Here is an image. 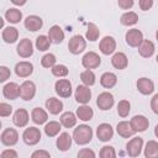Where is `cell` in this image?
<instances>
[{"instance_id": "53", "label": "cell", "mask_w": 158, "mask_h": 158, "mask_svg": "<svg viewBox=\"0 0 158 158\" xmlns=\"http://www.w3.org/2000/svg\"><path fill=\"white\" fill-rule=\"evenodd\" d=\"M156 40L158 41V30H157V32H156Z\"/></svg>"}, {"instance_id": "12", "label": "cell", "mask_w": 158, "mask_h": 158, "mask_svg": "<svg viewBox=\"0 0 158 158\" xmlns=\"http://www.w3.org/2000/svg\"><path fill=\"white\" fill-rule=\"evenodd\" d=\"M130 123H131V126H132L135 132H144L149 126L148 118L146 116H143V115H135L130 120Z\"/></svg>"}, {"instance_id": "14", "label": "cell", "mask_w": 158, "mask_h": 158, "mask_svg": "<svg viewBox=\"0 0 158 158\" xmlns=\"http://www.w3.org/2000/svg\"><path fill=\"white\" fill-rule=\"evenodd\" d=\"M96 136L99 141L101 142H107L112 138L114 136V128L110 123H100L96 128Z\"/></svg>"}, {"instance_id": "17", "label": "cell", "mask_w": 158, "mask_h": 158, "mask_svg": "<svg viewBox=\"0 0 158 158\" xmlns=\"http://www.w3.org/2000/svg\"><path fill=\"white\" fill-rule=\"evenodd\" d=\"M15 73L20 78H27L33 73V64L30 62H26V60L19 62L15 65Z\"/></svg>"}, {"instance_id": "38", "label": "cell", "mask_w": 158, "mask_h": 158, "mask_svg": "<svg viewBox=\"0 0 158 158\" xmlns=\"http://www.w3.org/2000/svg\"><path fill=\"white\" fill-rule=\"evenodd\" d=\"M51 43H52V42H51V40H49L48 36L41 35V36H38V37L36 38V48H37L38 51H41V52L47 51V49L49 48Z\"/></svg>"}, {"instance_id": "52", "label": "cell", "mask_w": 158, "mask_h": 158, "mask_svg": "<svg viewBox=\"0 0 158 158\" xmlns=\"http://www.w3.org/2000/svg\"><path fill=\"white\" fill-rule=\"evenodd\" d=\"M154 135L158 138V125H156V127H154Z\"/></svg>"}, {"instance_id": "36", "label": "cell", "mask_w": 158, "mask_h": 158, "mask_svg": "<svg viewBox=\"0 0 158 158\" xmlns=\"http://www.w3.org/2000/svg\"><path fill=\"white\" fill-rule=\"evenodd\" d=\"M99 36H100L99 27L95 23H93V22L88 23V30H86V33H85V38L91 41V42H95L99 38Z\"/></svg>"}, {"instance_id": "20", "label": "cell", "mask_w": 158, "mask_h": 158, "mask_svg": "<svg viewBox=\"0 0 158 158\" xmlns=\"http://www.w3.org/2000/svg\"><path fill=\"white\" fill-rule=\"evenodd\" d=\"M137 89L143 95H149L154 91V83L148 78H139L136 83Z\"/></svg>"}, {"instance_id": "43", "label": "cell", "mask_w": 158, "mask_h": 158, "mask_svg": "<svg viewBox=\"0 0 158 158\" xmlns=\"http://www.w3.org/2000/svg\"><path fill=\"white\" fill-rule=\"evenodd\" d=\"M11 112H12V106L10 104H6V102H1L0 104V116L1 117L10 116Z\"/></svg>"}, {"instance_id": "40", "label": "cell", "mask_w": 158, "mask_h": 158, "mask_svg": "<svg viewBox=\"0 0 158 158\" xmlns=\"http://www.w3.org/2000/svg\"><path fill=\"white\" fill-rule=\"evenodd\" d=\"M51 72H52V74H53L54 77H57V78L67 77L68 73H69L67 65H64V64H56V65H53V67L51 68Z\"/></svg>"}, {"instance_id": "10", "label": "cell", "mask_w": 158, "mask_h": 158, "mask_svg": "<svg viewBox=\"0 0 158 158\" xmlns=\"http://www.w3.org/2000/svg\"><path fill=\"white\" fill-rule=\"evenodd\" d=\"M54 90L60 98H69L72 95V83L68 79H58L54 84Z\"/></svg>"}, {"instance_id": "19", "label": "cell", "mask_w": 158, "mask_h": 158, "mask_svg": "<svg viewBox=\"0 0 158 158\" xmlns=\"http://www.w3.org/2000/svg\"><path fill=\"white\" fill-rule=\"evenodd\" d=\"M30 115L26 109H17L12 116V122L17 127H25L28 123Z\"/></svg>"}, {"instance_id": "22", "label": "cell", "mask_w": 158, "mask_h": 158, "mask_svg": "<svg viewBox=\"0 0 158 158\" xmlns=\"http://www.w3.org/2000/svg\"><path fill=\"white\" fill-rule=\"evenodd\" d=\"M111 64L114 68L118 69V70H122L125 69L127 65H128V59H127V56L122 52H116L112 58H111Z\"/></svg>"}, {"instance_id": "34", "label": "cell", "mask_w": 158, "mask_h": 158, "mask_svg": "<svg viewBox=\"0 0 158 158\" xmlns=\"http://www.w3.org/2000/svg\"><path fill=\"white\" fill-rule=\"evenodd\" d=\"M5 19L6 21H9L10 23H19L21 20H22V12L19 10V9H9L6 12H5Z\"/></svg>"}, {"instance_id": "50", "label": "cell", "mask_w": 158, "mask_h": 158, "mask_svg": "<svg viewBox=\"0 0 158 158\" xmlns=\"http://www.w3.org/2000/svg\"><path fill=\"white\" fill-rule=\"evenodd\" d=\"M151 109L154 114L158 115V94H156L152 99H151Z\"/></svg>"}, {"instance_id": "29", "label": "cell", "mask_w": 158, "mask_h": 158, "mask_svg": "<svg viewBox=\"0 0 158 158\" xmlns=\"http://www.w3.org/2000/svg\"><path fill=\"white\" fill-rule=\"evenodd\" d=\"M93 116H94V111L86 104H81V106L77 109V117L81 121H90Z\"/></svg>"}, {"instance_id": "33", "label": "cell", "mask_w": 158, "mask_h": 158, "mask_svg": "<svg viewBox=\"0 0 158 158\" xmlns=\"http://www.w3.org/2000/svg\"><path fill=\"white\" fill-rule=\"evenodd\" d=\"M60 128H62V123H59L57 121H49L44 126V133L48 137H54L59 133Z\"/></svg>"}, {"instance_id": "23", "label": "cell", "mask_w": 158, "mask_h": 158, "mask_svg": "<svg viewBox=\"0 0 158 158\" xmlns=\"http://www.w3.org/2000/svg\"><path fill=\"white\" fill-rule=\"evenodd\" d=\"M116 132L118 133V136H121L122 138H128V137H132L136 132L133 131L132 126L130 122L127 121H121L117 123L116 126Z\"/></svg>"}, {"instance_id": "16", "label": "cell", "mask_w": 158, "mask_h": 158, "mask_svg": "<svg viewBox=\"0 0 158 158\" xmlns=\"http://www.w3.org/2000/svg\"><path fill=\"white\" fill-rule=\"evenodd\" d=\"M23 25H25L26 30L32 31V32H36V31H38V30L42 28V26H43V20H42L40 16H37V15H30V16H27V17L25 19Z\"/></svg>"}, {"instance_id": "4", "label": "cell", "mask_w": 158, "mask_h": 158, "mask_svg": "<svg viewBox=\"0 0 158 158\" xmlns=\"http://www.w3.org/2000/svg\"><path fill=\"white\" fill-rule=\"evenodd\" d=\"M81 64L85 69H95L101 64V58L95 52H88L83 56Z\"/></svg>"}, {"instance_id": "35", "label": "cell", "mask_w": 158, "mask_h": 158, "mask_svg": "<svg viewBox=\"0 0 158 158\" xmlns=\"http://www.w3.org/2000/svg\"><path fill=\"white\" fill-rule=\"evenodd\" d=\"M144 157L146 158H157L158 157V142L148 141L144 147Z\"/></svg>"}, {"instance_id": "48", "label": "cell", "mask_w": 158, "mask_h": 158, "mask_svg": "<svg viewBox=\"0 0 158 158\" xmlns=\"http://www.w3.org/2000/svg\"><path fill=\"white\" fill-rule=\"evenodd\" d=\"M153 6V0H139V9L143 11H148Z\"/></svg>"}, {"instance_id": "24", "label": "cell", "mask_w": 158, "mask_h": 158, "mask_svg": "<svg viewBox=\"0 0 158 158\" xmlns=\"http://www.w3.org/2000/svg\"><path fill=\"white\" fill-rule=\"evenodd\" d=\"M72 141H73L72 136H70L68 132H63V133H60L59 137L57 138V142H56L57 148H58L59 151H62V152H65V151H68V149L72 147Z\"/></svg>"}, {"instance_id": "31", "label": "cell", "mask_w": 158, "mask_h": 158, "mask_svg": "<svg viewBox=\"0 0 158 158\" xmlns=\"http://www.w3.org/2000/svg\"><path fill=\"white\" fill-rule=\"evenodd\" d=\"M77 118H78V117H77L75 114H73L72 111H65V112H63L62 116H60V123H62V126H64L65 128H72V127L75 126Z\"/></svg>"}, {"instance_id": "42", "label": "cell", "mask_w": 158, "mask_h": 158, "mask_svg": "<svg viewBox=\"0 0 158 158\" xmlns=\"http://www.w3.org/2000/svg\"><path fill=\"white\" fill-rule=\"evenodd\" d=\"M99 156L101 158H115L116 157V152H115V148L111 147V146H104L99 153Z\"/></svg>"}, {"instance_id": "46", "label": "cell", "mask_w": 158, "mask_h": 158, "mask_svg": "<svg viewBox=\"0 0 158 158\" xmlns=\"http://www.w3.org/2000/svg\"><path fill=\"white\" fill-rule=\"evenodd\" d=\"M32 158H49L51 154L49 152L44 151V149H38V151H35L32 154H31Z\"/></svg>"}, {"instance_id": "32", "label": "cell", "mask_w": 158, "mask_h": 158, "mask_svg": "<svg viewBox=\"0 0 158 158\" xmlns=\"http://www.w3.org/2000/svg\"><path fill=\"white\" fill-rule=\"evenodd\" d=\"M120 22L123 26H133V25H136L138 22V15L136 12H133V11H127V12L121 15Z\"/></svg>"}, {"instance_id": "8", "label": "cell", "mask_w": 158, "mask_h": 158, "mask_svg": "<svg viewBox=\"0 0 158 158\" xmlns=\"http://www.w3.org/2000/svg\"><path fill=\"white\" fill-rule=\"evenodd\" d=\"M125 40L130 47H138L143 41V33L138 28H131L126 32Z\"/></svg>"}, {"instance_id": "37", "label": "cell", "mask_w": 158, "mask_h": 158, "mask_svg": "<svg viewBox=\"0 0 158 158\" xmlns=\"http://www.w3.org/2000/svg\"><path fill=\"white\" fill-rule=\"evenodd\" d=\"M80 79H81L83 84H84V85H88V86L94 85V84H95V80H96L95 74H94V72H93L91 69H85L84 72H81Z\"/></svg>"}, {"instance_id": "21", "label": "cell", "mask_w": 158, "mask_h": 158, "mask_svg": "<svg viewBox=\"0 0 158 158\" xmlns=\"http://www.w3.org/2000/svg\"><path fill=\"white\" fill-rule=\"evenodd\" d=\"M156 51V47H154V43L149 40H143L141 42V44L138 46V53L141 57L143 58H149L153 56Z\"/></svg>"}, {"instance_id": "47", "label": "cell", "mask_w": 158, "mask_h": 158, "mask_svg": "<svg viewBox=\"0 0 158 158\" xmlns=\"http://www.w3.org/2000/svg\"><path fill=\"white\" fill-rule=\"evenodd\" d=\"M117 4L122 10H130L135 2L133 0H117Z\"/></svg>"}, {"instance_id": "11", "label": "cell", "mask_w": 158, "mask_h": 158, "mask_svg": "<svg viewBox=\"0 0 158 158\" xmlns=\"http://www.w3.org/2000/svg\"><path fill=\"white\" fill-rule=\"evenodd\" d=\"M16 52H17V54H19L20 57H22V58H28V57H31V56L33 54V44H32L31 40H28V38H22V40L19 42L17 47H16Z\"/></svg>"}, {"instance_id": "2", "label": "cell", "mask_w": 158, "mask_h": 158, "mask_svg": "<svg viewBox=\"0 0 158 158\" xmlns=\"http://www.w3.org/2000/svg\"><path fill=\"white\" fill-rule=\"evenodd\" d=\"M85 47H86V41H85L84 37L80 36V35L73 36V37L69 40V42H68V49H69V52L73 53V54H79V53L84 52Z\"/></svg>"}, {"instance_id": "27", "label": "cell", "mask_w": 158, "mask_h": 158, "mask_svg": "<svg viewBox=\"0 0 158 158\" xmlns=\"http://www.w3.org/2000/svg\"><path fill=\"white\" fill-rule=\"evenodd\" d=\"M46 109L52 115H58L63 110V102L57 98H49L46 101Z\"/></svg>"}, {"instance_id": "28", "label": "cell", "mask_w": 158, "mask_h": 158, "mask_svg": "<svg viewBox=\"0 0 158 158\" xmlns=\"http://www.w3.org/2000/svg\"><path fill=\"white\" fill-rule=\"evenodd\" d=\"M116 83H117V77H116V74H114L111 72H106L100 77V84H101V86H104L106 89L114 88L116 85Z\"/></svg>"}, {"instance_id": "1", "label": "cell", "mask_w": 158, "mask_h": 158, "mask_svg": "<svg viewBox=\"0 0 158 158\" xmlns=\"http://www.w3.org/2000/svg\"><path fill=\"white\" fill-rule=\"evenodd\" d=\"M93 138V130L88 125H79L73 131V139L77 144H88Z\"/></svg>"}, {"instance_id": "51", "label": "cell", "mask_w": 158, "mask_h": 158, "mask_svg": "<svg viewBox=\"0 0 158 158\" xmlns=\"http://www.w3.org/2000/svg\"><path fill=\"white\" fill-rule=\"evenodd\" d=\"M14 5H16V6H22V5H25L26 4V1L27 0H10Z\"/></svg>"}, {"instance_id": "45", "label": "cell", "mask_w": 158, "mask_h": 158, "mask_svg": "<svg viewBox=\"0 0 158 158\" xmlns=\"http://www.w3.org/2000/svg\"><path fill=\"white\" fill-rule=\"evenodd\" d=\"M78 157L79 158H89V157L94 158L95 157V153H94V151H91L89 148H83V149H80L78 152Z\"/></svg>"}, {"instance_id": "49", "label": "cell", "mask_w": 158, "mask_h": 158, "mask_svg": "<svg viewBox=\"0 0 158 158\" xmlns=\"http://www.w3.org/2000/svg\"><path fill=\"white\" fill-rule=\"evenodd\" d=\"M1 158H17V152L14 149H5L1 152Z\"/></svg>"}, {"instance_id": "25", "label": "cell", "mask_w": 158, "mask_h": 158, "mask_svg": "<svg viewBox=\"0 0 158 158\" xmlns=\"http://www.w3.org/2000/svg\"><path fill=\"white\" fill-rule=\"evenodd\" d=\"M1 36H2L4 42H6V43H15L17 41V38H19V30L16 27H12V26L4 27Z\"/></svg>"}, {"instance_id": "7", "label": "cell", "mask_w": 158, "mask_h": 158, "mask_svg": "<svg viewBox=\"0 0 158 158\" xmlns=\"http://www.w3.org/2000/svg\"><path fill=\"white\" fill-rule=\"evenodd\" d=\"M0 139H1V143L4 146H15L19 141V133L15 128H5L2 132H1V136H0Z\"/></svg>"}, {"instance_id": "3", "label": "cell", "mask_w": 158, "mask_h": 158, "mask_svg": "<svg viewBox=\"0 0 158 158\" xmlns=\"http://www.w3.org/2000/svg\"><path fill=\"white\" fill-rule=\"evenodd\" d=\"M22 139L28 146H35L41 141V131L37 127H27L22 133Z\"/></svg>"}, {"instance_id": "13", "label": "cell", "mask_w": 158, "mask_h": 158, "mask_svg": "<svg viewBox=\"0 0 158 158\" xmlns=\"http://www.w3.org/2000/svg\"><path fill=\"white\" fill-rule=\"evenodd\" d=\"M75 100L79 104H88L91 99V90L88 85H78L74 93Z\"/></svg>"}, {"instance_id": "39", "label": "cell", "mask_w": 158, "mask_h": 158, "mask_svg": "<svg viewBox=\"0 0 158 158\" xmlns=\"http://www.w3.org/2000/svg\"><path fill=\"white\" fill-rule=\"evenodd\" d=\"M131 111V104L128 100H121L117 104V114L121 117H127Z\"/></svg>"}, {"instance_id": "44", "label": "cell", "mask_w": 158, "mask_h": 158, "mask_svg": "<svg viewBox=\"0 0 158 158\" xmlns=\"http://www.w3.org/2000/svg\"><path fill=\"white\" fill-rule=\"evenodd\" d=\"M10 74H11V72L7 67H5V65L0 67V81L1 83H5L10 78Z\"/></svg>"}, {"instance_id": "54", "label": "cell", "mask_w": 158, "mask_h": 158, "mask_svg": "<svg viewBox=\"0 0 158 158\" xmlns=\"http://www.w3.org/2000/svg\"><path fill=\"white\" fill-rule=\"evenodd\" d=\"M156 60H157V63H158V54H157V58H156Z\"/></svg>"}, {"instance_id": "41", "label": "cell", "mask_w": 158, "mask_h": 158, "mask_svg": "<svg viewBox=\"0 0 158 158\" xmlns=\"http://www.w3.org/2000/svg\"><path fill=\"white\" fill-rule=\"evenodd\" d=\"M56 56L53 53H47L42 57L41 59V64L43 68H52L53 65H56Z\"/></svg>"}, {"instance_id": "30", "label": "cell", "mask_w": 158, "mask_h": 158, "mask_svg": "<svg viewBox=\"0 0 158 158\" xmlns=\"http://www.w3.org/2000/svg\"><path fill=\"white\" fill-rule=\"evenodd\" d=\"M31 118H32V121H33L36 125H43L44 122H47L48 115H47V112H46L43 109H41V107H35V109L32 110V112H31Z\"/></svg>"}, {"instance_id": "15", "label": "cell", "mask_w": 158, "mask_h": 158, "mask_svg": "<svg viewBox=\"0 0 158 158\" xmlns=\"http://www.w3.org/2000/svg\"><path fill=\"white\" fill-rule=\"evenodd\" d=\"M99 48H100L101 53L105 54V56L112 54L115 52V49H116V41H115V38L112 36H105L100 41Z\"/></svg>"}, {"instance_id": "9", "label": "cell", "mask_w": 158, "mask_h": 158, "mask_svg": "<svg viewBox=\"0 0 158 158\" xmlns=\"http://www.w3.org/2000/svg\"><path fill=\"white\" fill-rule=\"evenodd\" d=\"M114 95L109 91H104L101 94H99L98 99H96V105L100 110L102 111H106V110H110L112 106H114Z\"/></svg>"}, {"instance_id": "5", "label": "cell", "mask_w": 158, "mask_h": 158, "mask_svg": "<svg viewBox=\"0 0 158 158\" xmlns=\"http://www.w3.org/2000/svg\"><path fill=\"white\" fill-rule=\"evenodd\" d=\"M36 95V85L31 80H25L20 85V98L22 100H32Z\"/></svg>"}, {"instance_id": "26", "label": "cell", "mask_w": 158, "mask_h": 158, "mask_svg": "<svg viewBox=\"0 0 158 158\" xmlns=\"http://www.w3.org/2000/svg\"><path fill=\"white\" fill-rule=\"evenodd\" d=\"M48 37H49V40H51L52 43L58 44V43H62L63 42V40H64V32H63V30L58 25H53L48 30Z\"/></svg>"}, {"instance_id": "18", "label": "cell", "mask_w": 158, "mask_h": 158, "mask_svg": "<svg viewBox=\"0 0 158 158\" xmlns=\"http://www.w3.org/2000/svg\"><path fill=\"white\" fill-rule=\"evenodd\" d=\"M2 95L6 99L15 100V99H17L20 96V86L16 83L10 81V83H7V84H5L2 86Z\"/></svg>"}, {"instance_id": "6", "label": "cell", "mask_w": 158, "mask_h": 158, "mask_svg": "<svg viewBox=\"0 0 158 158\" xmlns=\"http://www.w3.org/2000/svg\"><path fill=\"white\" fill-rule=\"evenodd\" d=\"M143 148V139L141 137L131 138L126 144V152L130 157H138Z\"/></svg>"}]
</instances>
